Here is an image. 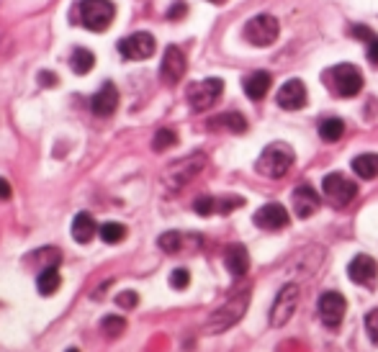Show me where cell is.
<instances>
[{
    "mask_svg": "<svg viewBox=\"0 0 378 352\" xmlns=\"http://www.w3.org/2000/svg\"><path fill=\"white\" fill-rule=\"evenodd\" d=\"M247 306H250V290L244 288L242 293H234V296L226 298L224 306L216 308L214 314L208 316V322L204 324V332L222 334V332H226V329H232V326L244 316Z\"/></svg>",
    "mask_w": 378,
    "mask_h": 352,
    "instance_id": "obj_1",
    "label": "cell"
},
{
    "mask_svg": "<svg viewBox=\"0 0 378 352\" xmlns=\"http://www.w3.org/2000/svg\"><path fill=\"white\" fill-rule=\"evenodd\" d=\"M294 160H296L294 147H288L286 142H273V145H268L260 152L258 163H255V170L260 172L262 178H273L276 180V178H283L291 170Z\"/></svg>",
    "mask_w": 378,
    "mask_h": 352,
    "instance_id": "obj_2",
    "label": "cell"
},
{
    "mask_svg": "<svg viewBox=\"0 0 378 352\" xmlns=\"http://www.w3.org/2000/svg\"><path fill=\"white\" fill-rule=\"evenodd\" d=\"M114 16H116V8L111 0H80L75 6V19L72 21H78L88 31H106Z\"/></svg>",
    "mask_w": 378,
    "mask_h": 352,
    "instance_id": "obj_3",
    "label": "cell"
},
{
    "mask_svg": "<svg viewBox=\"0 0 378 352\" xmlns=\"http://www.w3.org/2000/svg\"><path fill=\"white\" fill-rule=\"evenodd\" d=\"M324 82L332 93H337L340 98H355L363 91V73H360L355 64L342 62L334 64L324 73Z\"/></svg>",
    "mask_w": 378,
    "mask_h": 352,
    "instance_id": "obj_4",
    "label": "cell"
},
{
    "mask_svg": "<svg viewBox=\"0 0 378 352\" xmlns=\"http://www.w3.org/2000/svg\"><path fill=\"white\" fill-rule=\"evenodd\" d=\"M222 93H224V80L222 77H206V80L201 82H193L188 88V106L196 113H201V111H208L211 106H214L216 100L222 98Z\"/></svg>",
    "mask_w": 378,
    "mask_h": 352,
    "instance_id": "obj_5",
    "label": "cell"
},
{
    "mask_svg": "<svg viewBox=\"0 0 378 352\" xmlns=\"http://www.w3.org/2000/svg\"><path fill=\"white\" fill-rule=\"evenodd\" d=\"M298 296H301V290H298L296 283H286L278 290V296L273 301V308H270V326L278 329V326H286L294 319L298 308Z\"/></svg>",
    "mask_w": 378,
    "mask_h": 352,
    "instance_id": "obj_6",
    "label": "cell"
},
{
    "mask_svg": "<svg viewBox=\"0 0 378 352\" xmlns=\"http://www.w3.org/2000/svg\"><path fill=\"white\" fill-rule=\"evenodd\" d=\"M244 39L255 46H270L280 34V24L276 16H270V13H260V16H255L244 24Z\"/></svg>",
    "mask_w": 378,
    "mask_h": 352,
    "instance_id": "obj_7",
    "label": "cell"
},
{
    "mask_svg": "<svg viewBox=\"0 0 378 352\" xmlns=\"http://www.w3.org/2000/svg\"><path fill=\"white\" fill-rule=\"evenodd\" d=\"M322 190L324 196H327V201L337 208L350 206L352 201H355V196H358V185L350 178H345L342 172H330L322 180Z\"/></svg>",
    "mask_w": 378,
    "mask_h": 352,
    "instance_id": "obj_8",
    "label": "cell"
},
{
    "mask_svg": "<svg viewBox=\"0 0 378 352\" xmlns=\"http://www.w3.org/2000/svg\"><path fill=\"white\" fill-rule=\"evenodd\" d=\"M316 311H319V316H322V322L327 326H340L342 319H345V311H348V301L337 290H327L316 301Z\"/></svg>",
    "mask_w": 378,
    "mask_h": 352,
    "instance_id": "obj_9",
    "label": "cell"
},
{
    "mask_svg": "<svg viewBox=\"0 0 378 352\" xmlns=\"http://www.w3.org/2000/svg\"><path fill=\"white\" fill-rule=\"evenodd\" d=\"M154 37L150 31H136L132 37H124L118 41V52L126 59H150L154 55Z\"/></svg>",
    "mask_w": 378,
    "mask_h": 352,
    "instance_id": "obj_10",
    "label": "cell"
},
{
    "mask_svg": "<svg viewBox=\"0 0 378 352\" xmlns=\"http://www.w3.org/2000/svg\"><path fill=\"white\" fill-rule=\"evenodd\" d=\"M186 55L180 52L178 46H168L165 49V57H162V64H160V77L165 85H178L180 77L186 75Z\"/></svg>",
    "mask_w": 378,
    "mask_h": 352,
    "instance_id": "obj_11",
    "label": "cell"
},
{
    "mask_svg": "<svg viewBox=\"0 0 378 352\" xmlns=\"http://www.w3.org/2000/svg\"><path fill=\"white\" fill-rule=\"evenodd\" d=\"M252 221H255V226L265 229V232H278V229L288 226L291 216H288V211L280 203H265V206H260L255 211Z\"/></svg>",
    "mask_w": 378,
    "mask_h": 352,
    "instance_id": "obj_12",
    "label": "cell"
},
{
    "mask_svg": "<svg viewBox=\"0 0 378 352\" xmlns=\"http://www.w3.org/2000/svg\"><path fill=\"white\" fill-rule=\"evenodd\" d=\"M204 165H206V157L201 152L190 154V157H186V160H180L178 165H172L170 170H168V180L175 185V188H180V185H186L188 180H193L198 175V170H204Z\"/></svg>",
    "mask_w": 378,
    "mask_h": 352,
    "instance_id": "obj_13",
    "label": "cell"
},
{
    "mask_svg": "<svg viewBox=\"0 0 378 352\" xmlns=\"http://www.w3.org/2000/svg\"><path fill=\"white\" fill-rule=\"evenodd\" d=\"M306 85L304 80H298V77H294V80L283 82L278 88V93H276V100H278L280 109L286 111H298L306 106Z\"/></svg>",
    "mask_w": 378,
    "mask_h": 352,
    "instance_id": "obj_14",
    "label": "cell"
},
{
    "mask_svg": "<svg viewBox=\"0 0 378 352\" xmlns=\"http://www.w3.org/2000/svg\"><path fill=\"white\" fill-rule=\"evenodd\" d=\"M348 275H350L352 283L370 288V286L376 283V275H378L376 260L368 257V254H355L350 260V265H348Z\"/></svg>",
    "mask_w": 378,
    "mask_h": 352,
    "instance_id": "obj_15",
    "label": "cell"
},
{
    "mask_svg": "<svg viewBox=\"0 0 378 352\" xmlns=\"http://www.w3.org/2000/svg\"><path fill=\"white\" fill-rule=\"evenodd\" d=\"M291 203H294V214L298 219H309L314 211H319V193H316L312 185H298L294 193H291Z\"/></svg>",
    "mask_w": 378,
    "mask_h": 352,
    "instance_id": "obj_16",
    "label": "cell"
},
{
    "mask_svg": "<svg viewBox=\"0 0 378 352\" xmlns=\"http://www.w3.org/2000/svg\"><path fill=\"white\" fill-rule=\"evenodd\" d=\"M90 109L93 113L100 118H108L114 116L118 109V91L114 82H103V88H100L96 95H93V103H90Z\"/></svg>",
    "mask_w": 378,
    "mask_h": 352,
    "instance_id": "obj_17",
    "label": "cell"
},
{
    "mask_svg": "<svg viewBox=\"0 0 378 352\" xmlns=\"http://www.w3.org/2000/svg\"><path fill=\"white\" fill-rule=\"evenodd\" d=\"M270 85H273V77L265 70H255V73L244 75L242 77V91L247 93V98L252 100H262L268 95Z\"/></svg>",
    "mask_w": 378,
    "mask_h": 352,
    "instance_id": "obj_18",
    "label": "cell"
},
{
    "mask_svg": "<svg viewBox=\"0 0 378 352\" xmlns=\"http://www.w3.org/2000/svg\"><path fill=\"white\" fill-rule=\"evenodd\" d=\"M224 262H226V270L232 272L234 278H244L247 270H250V254H247V247H244V244H232V247H226Z\"/></svg>",
    "mask_w": 378,
    "mask_h": 352,
    "instance_id": "obj_19",
    "label": "cell"
},
{
    "mask_svg": "<svg viewBox=\"0 0 378 352\" xmlns=\"http://www.w3.org/2000/svg\"><path fill=\"white\" fill-rule=\"evenodd\" d=\"M98 232V224H96V219L90 216V214H78V216L72 219V237H75V242L80 244H88L93 237Z\"/></svg>",
    "mask_w": 378,
    "mask_h": 352,
    "instance_id": "obj_20",
    "label": "cell"
},
{
    "mask_svg": "<svg viewBox=\"0 0 378 352\" xmlns=\"http://www.w3.org/2000/svg\"><path fill=\"white\" fill-rule=\"evenodd\" d=\"M350 34L368 46V62L378 67V34L376 31L368 28L366 24H355V26H350Z\"/></svg>",
    "mask_w": 378,
    "mask_h": 352,
    "instance_id": "obj_21",
    "label": "cell"
},
{
    "mask_svg": "<svg viewBox=\"0 0 378 352\" xmlns=\"http://www.w3.org/2000/svg\"><path fill=\"white\" fill-rule=\"evenodd\" d=\"M208 127L226 129V131H232V134H244V131H247V118H244L242 113H237V111H229V113H222V116H216L214 121H208Z\"/></svg>",
    "mask_w": 378,
    "mask_h": 352,
    "instance_id": "obj_22",
    "label": "cell"
},
{
    "mask_svg": "<svg viewBox=\"0 0 378 352\" xmlns=\"http://www.w3.org/2000/svg\"><path fill=\"white\" fill-rule=\"evenodd\" d=\"M352 172L363 178V180H373L378 178V154L373 152H366V154H358L352 160Z\"/></svg>",
    "mask_w": 378,
    "mask_h": 352,
    "instance_id": "obj_23",
    "label": "cell"
},
{
    "mask_svg": "<svg viewBox=\"0 0 378 352\" xmlns=\"http://www.w3.org/2000/svg\"><path fill=\"white\" fill-rule=\"evenodd\" d=\"M60 286H62V278H60V272H57V265L44 268V270L39 272V278H36V288H39L42 296H52Z\"/></svg>",
    "mask_w": 378,
    "mask_h": 352,
    "instance_id": "obj_24",
    "label": "cell"
},
{
    "mask_svg": "<svg viewBox=\"0 0 378 352\" xmlns=\"http://www.w3.org/2000/svg\"><path fill=\"white\" fill-rule=\"evenodd\" d=\"M342 134H345V121L342 118L327 116L319 121V136L324 142H337V139H342Z\"/></svg>",
    "mask_w": 378,
    "mask_h": 352,
    "instance_id": "obj_25",
    "label": "cell"
},
{
    "mask_svg": "<svg viewBox=\"0 0 378 352\" xmlns=\"http://www.w3.org/2000/svg\"><path fill=\"white\" fill-rule=\"evenodd\" d=\"M93 64H96V57H93L90 49H75V52H72L70 67L78 75H88L90 70H93Z\"/></svg>",
    "mask_w": 378,
    "mask_h": 352,
    "instance_id": "obj_26",
    "label": "cell"
},
{
    "mask_svg": "<svg viewBox=\"0 0 378 352\" xmlns=\"http://www.w3.org/2000/svg\"><path fill=\"white\" fill-rule=\"evenodd\" d=\"M126 237V226L116 224V221H108V224L100 226V239L106 244H118Z\"/></svg>",
    "mask_w": 378,
    "mask_h": 352,
    "instance_id": "obj_27",
    "label": "cell"
},
{
    "mask_svg": "<svg viewBox=\"0 0 378 352\" xmlns=\"http://www.w3.org/2000/svg\"><path fill=\"white\" fill-rule=\"evenodd\" d=\"M178 145V134L172 131V129H160L152 139V149L154 152H165V149H170V147Z\"/></svg>",
    "mask_w": 378,
    "mask_h": 352,
    "instance_id": "obj_28",
    "label": "cell"
},
{
    "mask_svg": "<svg viewBox=\"0 0 378 352\" xmlns=\"http://www.w3.org/2000/svg\"><path fill=\"white\" fill-rule=\"evenodd\" d=\"M100 329H103V334H108V337H118V334L126 329V322L121 319V316L108 314V316H103V322H100Z\"/></svg>",
    "mask_w": 378,
    "mask_h": 352,
    "instance_id": "obj_29",
    "label": "cell"
},
{
    "mask_svg": "<svg viewBox=\"0 0 378 352\" xmlns=\"http://www.w3.org/2000/svg\"><path fill=\"white\" fill-rule=\"evenodd\" d=\"M157 244H160V250L162 252H178L180 250V244H183V237L178 234V232H165V234L157 239Z\"/></svg>",
    "mask_w": 378,
    "mask_h": 352,
    "instance_id": "obj_30",
    "label": "cell"
},
{
    "mask_svg": "<svg viewBox=\"0 0 378 352\" xmlns=\"http://www.w3.org/2000/svg\"><path fill=\"white\" fill-rule=\"evenodd\" d=\"M188 283H190V272L186 270V268H178V270L170 272V286L175 290H186L188 288Z\"/></svg>",
    "mask_w": 378,
    "mask_h": 352,
    "instance_id": "obj_31",
    "label": "cell"
},
{
    "mask_svg": "<svg viewBox=\"0 0 378 352\" xmlns=\"http://www.w3.org/2000/svg\"><path fill=\"white\" fill-rule=\"evenodd\" d=\"M193 208H196V214H201V216H211L216 211V198H211V196H201V198H196Z\"/></svg>",
    "mask_w": 378,
    "mask_h": 352,
    "instance_id": "obj_32",
    "label": "cell"
},
{
    "mask_svg": "<svg viewBox=\"0 0 378 352\" xmlns=\"http://www.w3.org/2000/svg\"><path fill=\"white\" fill-rule=\"evenodd\" d=\"M366 332H368L370 342L378 344V308L368 311V316H366Z\"/></svg>",
    "mask_w": 378,
    "mask_h": 352,
    "instance_id": "obj_33",
    "label": "cell"
},
{
    "mask_svg": "<svg viewBox=\"0 0 378 352\" xmlns=\"http://www.w3.org/2000/svg\"><path fill=\"white\" fill-rule=\"evenodd\" d=\"M240 206H244V198H240V196H229V198L216 201V211H222V214H229L232 208H240Z\"/></svg>",
    "mask_w": 378,
    "mask_h": 352,
    "instance_id": "obj_34",
    "label": "cell"
},
{
    "mask_svg": "<svg viewBox=\"0 0 378 352\" xmlns=\"http://www.w3.org/2000/svg\"><path fill=\"white\" fill-rule=\"evenodd\" d=\"M116 304L124 308H134L139 304V296H136L134 290H124V293H118L116 296Z\"/></svg>",
    "mask_w": 378,
    "mask_h": 352,
    "instance_id": "obj_35",
    "label": "cell"
},
{
    "mask_svg": "<svg viewBox=\"0 0 378 352\" xmlns=\"http://www.w3.org/2000/svg\"><path fill=\"white\" fill-rule=\"evenodd\" d=\"M186 13H188V6H186V3H175V6H172V8L168 10V16H170L172 21L183 19V16H186Z\"/></svg>",
    "mask_w": 378,
    "mask_h": 352,
    "instance_id": "obj_36",
    "label": "cell"
},
{
    "mask_svg": "<svg viewBox=\"0 0 378 352\" xmlns=\"http://www.w3.org/2000/svg\"><path fill=\"white\" fill-rule=\"evenodd\" d=\"M10 193H13V190H10V183L6 180V178H0V201H8Z\"/></svg>",
    "mask_w": 378,
    "mask_h": 352,
    "instance_id": "obj_37",
    "label": "cell"
},
{
    "mask_svg": "<svg viewBox=\"0 0 378 352\" xmlns=\"http://www.w3.org/2000/svg\"><path fill=\"white\" fill-rule=\"evenodd\" d=\"M54 82H57V77L52 73H42V85H54Z\"/></svg>",
    "mask_w": 378,
    "mask_h": 352,
    "instance_id": "obj_38",
    "label": "cell"
},
{
    "mask_svg": "<svg viewBox=\"0 0 378 352\" xmlns=\"http://www.w3.org/2000/svg\"><path fill=\"white\" fill-rule=\"evenodd\" d=\"M208 3H214V6H224L226 0H208Z\"/></svg>",
    "mask_w": 378,
    "mask_h": 352,
    "instance_id": "obj_39",
    "label": "cell"
},
{
    "mask_svg": "<svg viewBox=\"0 0 378 352\" xmlns=\"http://www.w3.org/2000/svg\"><path fill=\"white\" fill-rule=\"evenodd\" d=\"M67 352H80V350H75V347H72V350H67Z\"/></svg>",
    "mask_w": 378,
    "mask_h": 352,
    "instance_id": "obj_40",
    "label": "cell"
}]
</instances>
